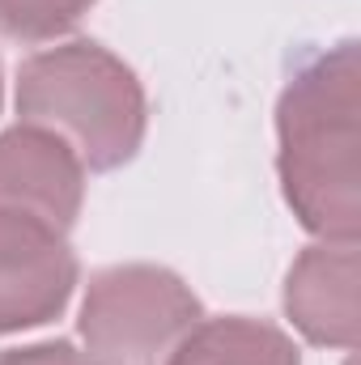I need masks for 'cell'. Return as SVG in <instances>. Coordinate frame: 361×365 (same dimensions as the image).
<instances>
[{
    "label": "cell",
    "mask_w": 361,
    "mask_h": 365,
    "mask_svg": "<svg viewBox=\"0 0 361 365\" xmlns=\"http://www.w3.org/2000/svg\"><path fill=\"white\" fill-rule=\"evenodd\" d=\"M77 284L68 234L43 217L0 208V336L56 319Z\"/></svg>",
    "instance_id": "cell-4"
},
{
    "label": "cell",
    "mask_w": 361,
    "mask_h": 365,
    "mask_svg": "<svg viewBox=\"0 0 361 365\" xmlns=\"http://www.w3.org/2000/svg\"><path fill=\"white\" fill-rule=\"evenodd\" d=\"M285 310L310 344L357 349V242H315L285 280Z\"/></svg>",
    "instance_id": "cell-6"
},
{
    "label": "cell",
    "mask_w": 361,
    "mask_h": 365,
    "mask_svg": "<svg viewBox=\"0 0 361 365\" xmlns=\"http://www.w3.org/2000/svg\"><path fill=\"white\" fill-rule=\"evenodd\" d=\"M0 365H93L86 353H77L68 340H47V344H26V349H4Z\"/></svg>",
    "instance_id": "cell-9"
},
{
    "label": "cell",
    "mask_w": 361,
    "mask_h": 365,
    "mask_svg": "<svg viewBox=\"0 0 361 365\" xmlns=\"http://www.w3.org/2000/svg\"><path fill=\"white\" fill-rule=\"evenodd\" d=\"M86 195V166L73 145L47 128L17 123L0 136V208L30 212L73 230Z\"/></svg>",
    "instance_id": "cell-5"
},
{
    "label": "cell",
    "mask_w": 361,
    "mask_h": 365,
    "mask_svg": "<svg viewBox=\"0 0 361 365\" xmlns=\"http://www.w3.org/2000/svg\"><path fill=\"white\" fill-rule=\"evenodd\" d=\"M93 0H0V34L17 43H47L73 30Z\"/></svg>",
    "instance_id": "cell-8"
},
{
    "label": "cell",
    "mask_w": 361,
    "mask_h": 365,
    "mask_svg": "<svg viewBox=\"0 0 361 365\" xmlns=\"http://www.w3.org/2000/svg\"><path fill=\"white\" fill-rule=\"evenodd\" d=\"M195 323V293L158 264L98 272L81 306V340L93 365H171Z\"/></svg>",
    "instance_id": "cell-3"
},
{
    "label": "cell",
    "mask_w": 361,
    "mask_h": 365,
    "mask_svg": "<svg viewBox=\"0 0 361 365\" xmlns=\"http://www.w3.org/2000/svg\"><path fill=\"white\" fill-rule=\"evenodd\" d=\"M171 365H302L285 331L260 319H213L195 323Z\"/></svg>",
    "instance_id": "cell-7"
},
{
    "label": "cell",
    "mask_w": 361,
    "mask_h": 365,
    "mask_svg": "<svg viewBox=\"0 0 361 365\" xmlns=\"http://www.w3.org/2000/svg\"><path fill=\"white\" fill-rule=\"evenodd\" d=\"M17 115L73 145L81 166L115 170L145 140V90L98 43H64L30 56L17 73Z\"/></svg>",
    "instance_id": "cell-2"
},
{
    "label": "cell",
    "mask_w": 361,
    "mask_h": 365,
    "mask_svg": "<svg viewBox=\"0 0 361 365\" xmlns=\"http://www.w3.org/2000/svg\"><path fill=\"white\" fill-rule=\"evenodd\" d=\"M357 43H340L293 73L276 106L280 182L298 221L332 242H357Z\"/></svg>",
    "instance_id": "cell-1"
},
{
    "label": "cell",
    "mask_w": 361,
    "mask_h": 365,
    "mask_svg": "<svg viewBox=\"0 0 361 365\" xmlns=\"http://www.w3.org/2000/svg\"><path fill=\"white\" fill-rule=\"evenodd\" d=\"M0 102H4V77H0Z\"/></svg>",
    "instance_id": "cell-10"
}]
</instances>
